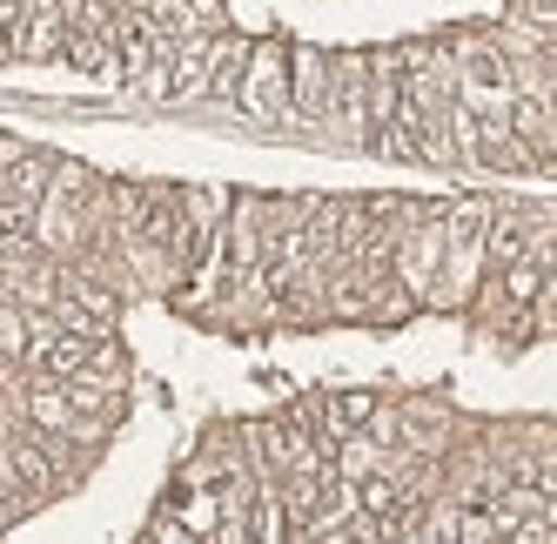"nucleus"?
Returning a JSON list of instances; mask_svg holds the SVG:
<instances>
[{"instance_id": "obj_1", "label": "nucleus", "mask_w": 557, "mask_h": 544, "mask_svg": "<svg viewBox=\"0 0 557 544\" xmlns=\"http://www.w3.org/2000/svg\"><path fill=\"white\" fill-rule=\"evenodd\" d=\"M235 101H243V114H256V122H275V114L289 108V48H249L243 74H235Z\"/></svg>"}, {"instance_id": "obj_2", "label": "nucleus", "mask_w": 557, "mask_h": 544, "mask_svg": "<svg viewBox=\"0 0 557 544\" xmlns=\"http://www.w3.org/2000/svg\"><path fill=\"white\" fill-rule=\"evenodd\" d=\"M504 128H510V141L531 154V169H544L550 162V148H557V135H550V101L544 95H510L504 101Z\"/></svg>"}, {"instance_id": "obj_3", "label": "nucleus", "mask_w": 557, "mask_h": 544, "mask_svg": "<svg viewBox=\"0 0 557 544\" xmlns=\"http://www.w3.org/2000/svg\"><path fill=\"white\" fill-rule=\"evenodd\" d=\"M289 74H296V82H289V108L315 122V114L330 108V82H336V74H330V61L315 54V48H296V54H289Z\"/></svg>"}, {"instance_id": "obj_4", "label": "nucleus", "mask_w": 557, "mask_h": 544, "mask_svg": "<svg viewBox=\"0 0 557 544\" xmlns=\"http://www.w3.org/2000/svg\"><path fill=\"white\" fill-rule=\"evenodd\" d=\"M8 450V471H14V484L27 491V497H48L54 491V444H34V437H14V444H0Z\"/></svg>"}, {"instance_id": "obj_5", "label": "nucleus", "mask_w": 557, "mask_h": 544, "mask_svg": "<svg viewBox=\"0 0 557 544\" xmlns=\"http://www.w3.org/2000/svg\"><path fill=\"white\" fill-rule=\"evenodd\" d=\"M376 404H383L376 391H330V397H323V423H330L323 437H330V444H343V437H363V423L376 417Z\"/></svg>"}, {"instance_id": "obj_6", "label": "nucleus", "mask_w": 557, "mask_h": 544, "mask_svg": "<svg viewBox=\"0 0 557 544\" xmlns=\"http://www.w3.org/2000/svg\"><path fill=\"white\" fill-rule=\"evenodd\" d=\"M27 423H34V431H48V437H67L74 431V404H67V391H61L54 376L27 391Z\"/></svg>"}, {"instance_id": "obj_7", "label": "nucleus", "mask_w": 557, "mask_h": 544, "mask_svg": "<svg viewBox=\"0 0 557 544\" xmlns=\"http://www.w3.org/2000/svg\"><path fill=\"white\" fill-rule=\"evenodd\" d=\"M54 296H67V302L82 309L95 330H108V323H114V309H122V302H114V289H101L95 276H61V289H54Z\"/></svg>"}, {"instance_id": "obj_8", "label": "nucleus", "mask_w": 557, "mask_h": 544, "mask_svg": "<svg viewBox=\"0 0 557 544\" xmlns=\"http://www.w3.org/2000/svg\"><path fill=\"white\" fill-rule=\"evenodd\" d=\"M61 54L82 67V74H108V41H101V34H88V27H67L61 34Z\"/></svg>"}, {"instance_id": "obj_9", "label": "nucleus", "mask_w": 557, "mask_h": 544, "mask_svg": "<svg viewBox=\"0 0 557 544\" xmlns=\"http://www.w3.org/2000/svg\"><path fill=\"white\" fill-rule=\"evenodd\" d=\"M463 74H470V88H497V95H510V61H504L497 48H470V54H463Z\"/></svg>"}, {"instance_id": "obj_10", "label": "nucleus", "mask_w": 557, "mask_h": 544, "mask_svg": "<svg viewBox=\"0 0 557 544\" xmlns=\"http://www.w3.org/2000/svg\"><path fill=\"white\" fill-rule=\"evenodd\" d=\"M0 243H34V202L0 196Z\"/></svg>"}, {"instance_id": "obj_11", "label": "nucleus", "mask_w": 557, "mask_h": 544, "mask_svg": "<svg viewBox=\"0 0 557 544\" xmlns=\"http://www.w3.org/2000/svg\"><path fill=\"white\" fill-rule=\"evenodd\" d=\"M517 14H524V21H531V27L544 34V27L557 21V0H517Z\"/></svg>"}]
</instances>
